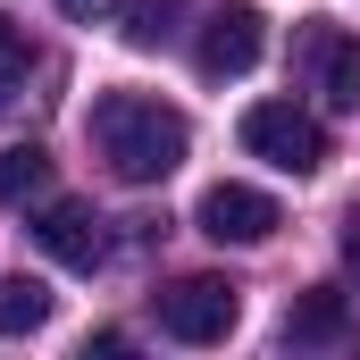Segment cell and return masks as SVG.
Here are the masks:
<instances>
[{"mask_svg":"<svg viewBox=\"0 0 360 360\" xmlns=\"http://www.w3.org/2000/svg\"><path fill=\"white\" fill-rule=\"evenodd\" d=\"M109 8H117V0H59V17H76V25H101Z\"/></svg>","mask_w":360,"mask_h":360,"instance_id":"13","label":"cell"},{"mask_svg":"<svg viewBox=\"0 0 360 360\" xmlns=\"http://www.w3.org/2000/svg\"><path fill=\"white\" fill-rule=\"evenodd\" d=\"M184 117L168 101H151V92H101L92 101V151L109 160V176L126 184H160L184 168Z\"/></svg>","mask_w":360,"mask_h":360,"instance_id":"1","label":"cell"},{"mask_svg":"<svg viewBox=\"0 0 360 360\" xmlns=\"http://www.w3.org/2000/svg\"><path fill=\"white\" fill-rule=\"evenodd\" d=\"M235 319H243V293H235L226 276H176V285L160 293V327H168L176 344H226Z\"/></svg>","mask_w":360,"mask_h":360,"instance_id":"3","label":"cell"},{"mask_svg":"<svg viewBox=\"0 0 360 360\" xmlns=\"http://www.w3.org/2000/svg\"><path fill=\"white\" fill-rule=\"evenodd\" d=\"M344 269L360 276V210H352V218H344Z\"/></svg>","mask_w":360,"mask_h":360,"instance_id":"14","label":"cell"},{"mask_svg":"<svg viewBox=\"0 0 360 360\" xmlns=\"http://www.w3.org/2000/svg\"><path fill=\"white\" fill-rule=\"evenodd\" d=\"M243 151L285 168V176H319L327 168V126L293 101H260V109H243Z\"/></svg>","mask_w":360,"mask_h":360,"instance_id":"2","label":"cell"},{"mask_svg":"<svg viewBox=\"0 0 360 360\" xmlns=\"http://www.w3.org/2000/svg\"><path fill=\"white\" fill-rule=\"evenodd\" d=\"M0 201L8 210H42L51 201V151L42 143H8L0 151Z\"/></svg>","mask_w":360,"mask_h":360,"instance_id":"9","label":"cell"},{"mask_svg":"<svg viewBox=\"0 0 360 360\" xmlns=\"http://www.w3.org/2000/svg\"><path fill=\"white\" fill-rule=\"evenodd\" d=\"M193 226H201L210 243H269L276 235V201L252 193V184H210L201 210H193Z\"/></svg>","mask_w":360,"mask_h":360,"instance_id":"6","label":"cell"},{"mask_svg":"<svg viewBox=\"0 0 360 360\" xmlns=\"http://www.w3.org/2000/svg\"><path fill=\"white\" fill-rule=\"evenodd\" d=\"M25 76H34V42H25V25H17V17H0V109L25 92Z\"/></svg>","mask_w":360,"mask_h":360,"instance_id":"12","label":"cell"},{"mask_svg":"<svg viewBox=\"0 0 360 360\" xmlns=\"http://www.w3.org/2000/svg\"><path fill=\"white\" fill-rule=\"evenodd\" d=\"M260 51H269V17L252 8V0H218L210 17H201V42H193V59H201V76H252L260 68Z\"/></svg>","mask_w":360,"mask_h":360,"instance_id":"4","label":"cell"},{"mask_svg":"<svg viewBox=\"0 0 360 360\" xmlns=\"http://www.w3.org/2000/svg\"><path fill=\"white\" fill-rule=\"evenodd\" d=\"M51 319V285L42 276H0V335H34Z\"/></svg>","mask_w":360,"mask_h":360,"instance_id":"10","label":"cell"},{"mask_svg":"<svg viewBox=\"0 0 360 360\" xmlns=\"http://www.w3.org/2000/svg\"><path fill=\"white\" fill-rule=\"evenodd\" d=\"M176 17H184V0H134V8H126V42H134V51H160V42L176 34Z\"/></svg>","mask_w":360,"mask_h":360,"instance_id":"11","label":"cell"},{"mask_svg":"<svg viewBox=\"0 0 360 360\" xmlns=\"http://www.w3.org/2000/svg\"><path fill=\"white\" fill-rule=\"evenodd\" d=\"M352 335V302L335 285H310L293 310H285V344H344Z\"/></svg>","mask_w":360,"mask_h":360,"instance_id":"8","label":"cell"},{"mask_svg":"<svg viewBox=\"0 0 360 360\" xmlns=\"http://www.w3.org/2000/svg\"><path fill=\"white\" fill-rule=\"evenodd\" d=\"M34 218H42L34 235H42V252H51L59 269L92 276V269H101V260H109V218H101L92 201H42Z\"/></svg>","mask_w":360,"mask_h":360,"instance_id":"5","label":"cell"},{"mask_svg":"<svg viewBox=\"0 0 360 360\" xmlns=\"http://www.w3.org/2000/svg\"><path fill=\"white\" fill-rule=\"evenodd\" d=\"M310 68H319V92L327 109H360V34H310Z\"/></svg>","mask_w":360,"mask_h":360,"instance_id":"7","label":"cell"}]
</instances>
